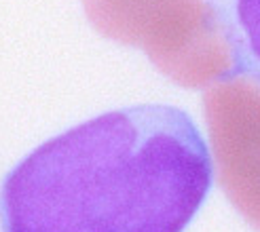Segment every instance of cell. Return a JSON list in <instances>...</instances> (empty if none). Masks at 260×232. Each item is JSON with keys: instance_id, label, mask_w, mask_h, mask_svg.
Listing matches in <instances>:
<instances>
[{"instance_id": "obj_3", "label": "cell", "mask_w": 260, "mask_h": 232, "mask_svg": "<svg viewBox=\"0 0 260 232\" xmlns=\"http://www.w3.org/2000/svg\"><path fill=\"white\" fill-rule=\"evenodd\" d=\"M218 184L260 232V83L226 79L203 95Z\"/></svg>"}, {"instance_id": "obj_1", "label": "cell", "mask_w": 260, "mask_h": 232, "mask_svg": "<svg viewBox=\"0 0 260 232\" xmlns=\"http://www.w3.org/2000/svg\"><path fill=\"white\" fill-rule=\"evenodd\" d=\"M214 182L192 119L140 104L47 139L7 173L3 232H184Z\"/></svg>"}, {"instance_id": "obj_2", "label": "cell", "mask_w": 260, "mask_h": 232, "mask_svg": "<svg viewBox=\"0 0 260 232\" xmlns=\"http://www.w3.org/2000/svg\"><path fill=\"white\" fill-rule=\"evenodd\" d=\"M106 38L140 47L165 76L201 89L231 79L233 59L207 0H83Z\"/></svg>"}, {"instance_id": "obj_4", "label": "cell", "mask_w": 260, "mask_h": 232, "mask_svg": "<svg viewBox=\"0 0 260 232\" xmlns=\"http://www.w3.org/2000/svg\"><path fill=\"white\" fill-rule=\"evenodd\" d=\"M231 51V79L260 83V0H207Z\"/></svg>"}]
</instances>
